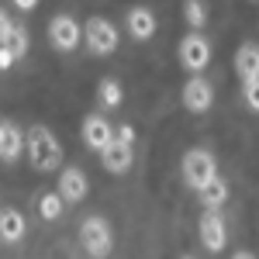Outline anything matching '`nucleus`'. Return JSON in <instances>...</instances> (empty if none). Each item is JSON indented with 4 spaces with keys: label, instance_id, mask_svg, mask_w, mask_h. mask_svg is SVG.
Returning <instances> with one entry per match:
<instances>
[{
    "label": "nucleus",
    "instance_id": "f257e3e1",
    "mask_svg": "<svg viewBox=\"0 0 259 259\" xmlns=\"http://www.w3.org/2000/svg\"><path fill=\"white\" fill-rule=\"evenodd\" d=\"M24 156L38 173H52L56 166H62V145L52 135V128L45 124H31L24 132Z\"/></svg>",
    "mask_w": 259,
    "mask_h": 259
},
{
    "label": "nucleus",
    "instance_id": "f03ea898",
    "mask_svg": "<svg viewBox=\"0 0 259 259\" xmlns=\"http://www.w3.org/2000/svg\"><path fill=\"white\" fill-rule=\"evenodd\" d=\"M132 162H135V128L132 124H121L118 132H114V139L107 142V149L100 152V166L118 177V173H128L132 169Z\"/></svg>",
    "mask_w": 259,
    "mask_h": 259
},
{
    "label": "nucleus",
    "instance_id": "7ed1b4c3",
    "mask_svg": "<svg viewBox=\"0 0 259 259\" xmlns=\"http://www.w3.org/2000/svg\"><path fill=\"white\" fill-rule=\"evenodd\" d=\"M80 245L90 259H107L111 249H114V232H111V221L100 218V214H90L83 218L80 225Z\"/></svg>",
    "mask_w": 259,
    "mask_h": 259
},
{
    "label": "nucleus",
    "instance_id": "20e7f679",
    "mask_svg": "<svg viewBox=\"0 0 259 259\" xmlns=\"http://www.w3.org/2000/svg\"><path fill=\"white\" fill-rule=\"evenodd\" d=\"M180 173L187 180V187L200 190L207 180L218 177V162H214V156H211L207 149H190V152L183 156V162H180Z\"/></svg>",
    "mask_w": 259,
    "mask_h": 259
},
{
    "label": "nucleus",
    "instance_id": "39448f33",
    "mask_svg": "<svg viewBox=\"0 0 259 259\" xmlns=\"http://www.w3.org/2000/svg\"><path fill=\"white\" fill-rule=\"evenodd\" d=\"M80 41H83V24L73 14H56L49 21V45L56 52H73V49H80Z\"/></svg>",
    "mask_w": 259,
    "mask_h": 259
},
{
    "label": "nucleus",
    "instance_id": "423d86ee",
    "mask_svg": "<svg viewBox=\"0 0 259 259\" xmlns=\"http://www.w3.org/2000/svg\"><path fill=\"white\" fill-rule=\"evenodd\" d=\"M83 41L94 56H111L118 49V28L107 18H90L83 24Z\"/></svg>",
    "mask_w": 259,
    "mask_h": 259
},
{
    "label": "nucleus",
    "instance_id": "0eeeda50",
    "mask_svg": "<svg viewBox=\"0 0 259 259\" xmlns=\"http://www.w3.org/2000/svg\"><path fill=\"white\" fill-rule=\"evenodd\" d=\"M180 66L187 69V73H204L207 69V62H211V45H207V38L204 35H197V31H190L187 38L180 41Z\"/></svg>",
    "mask_w": 259,
    "mask_h": 259
},
{
    "label": "nucleus",
    "instance_id": "6e6552de",
    "mask_svg": "<svg viewBox=\"0 0 259 259\" xmlns=\"http://www.w3.org/2000/svg\"><path fill=\"white\" fill-rule=\"evenodd\" d=\"M197 235H200V245H204L207 252H221L225 242H228L225 214H221V211H204V214H200V225H197Z\"/></svg>",
    "mask_w": 259,
    "mask_h": 259
},
{
    "label": "nucleus",
    "instance_id": "1a4fd4ad",
    "mask_svg": "<svg viewBox=\"0 0 259 259\" xmlns=\"http://www.w3.org/2000/svg\"><path fill=\"white\" fill-rule=\"evenodd\" d=\"M180 100H183V107L190 111V114H204V111H211V104H214V87L204 80V76H190V80L183 83V94H180Z\"/></svg>",
    "mask_w": 259,
    "mask_h": 259
},
{
    "label": "nucleus",
    "instance_id": "9d476101",
    "mask_svg": "<svg viewBox=\"0 0 259 259\" xmlns=\"http://www.w3.org/2000/svg\"><path fill=\"white\" fill-rule=\"evenodd\" d=\"M80 135H83V145H87L90 152H104V149H107V142L114 139V128L100 118V114H87V118H83Z\"/></svg>",
    "mask_w": 259,
    "mask_h": 259
},
{
    "label": "nucleus",
    "instance_id": "9b49d317",
    "mask_svg": "<svg viewBox=\"0 0 259 259\" xmlns=\"http://www.w3.org/2000/svg\"><path fill=\"white\" fill-rule=\"evenodd\" d=\"M59 194L66 204H80L90 194V180H87V173H83L80 166H66L59 173Z\"/></svg>",
    "mask_w": 259,
    "mask_h": 259
},
{
    "label": "nucleus",
    "instance_id": "f8f14e48",
    "mask_svg": "<svg viewBox=\"0 0 259 259\" xmlns=\"http://www.w3.org/2000/svg\"><path fill=\"white\" fill-rule=\"evenodd\" d=\"M24 156V132L11 121H0V162H14Z\"/></svg>",
    "mask_w": 259,
    "mask_h": 259
},
{
    "label": "nucleus",
    "instance_id": "ddd939ff",
    "mask_svg": "<svg viewBox=\"0 0 259 259\" xmlns=\"http://www.w3.org/2000/svg\"><path fill=\"white\" fill-rule=\"evenodd\" d=\"M124 28H128V35L135 41H149L156 35V14L149 7H132L128 18H124Z\"/></svg>",
    "mask_w": 259,
    "mask_h": 259
},
{
    "label": "nucleus",
    "instance_id": "4468645a",
    "mask_svg": "<svg viewBox=\"0 0 259 259\" xmlns=\"http://www.w3.org/2000/svg\"><path fill=\"white\" fill-rule=\"evenodd\" d=\"M24 232H28V221L18 207H0V242L14 245L24 239Z\"/></svg>",
    "mask_w": 259,
    "mask_h": 259
},
{
    "label": "nucleus",
    "instance_id": "2eb2a0df",
    "mask_svg": "<svg viewBox=\"0 0 259 259\" xmlns=\"http://www.w3.org/2000/svg\"><path fill=\"white\" fill-rule=\"evenodd\" d=\"M235 73L239 80H259V45L256 41H242L235 52Z\"/></svg>",
    "mask_w": 259,
    "mask_h": 259
},
{
    "label": "nucleus",
    "instance_id": "dca6fc26",
    "mask_svg": "<svg viewBox=\"0 0 259 259\" xmlns=\"http://www.w3.org/2000/svg\"><path fill=\"white\" fill-rule=\"evenodd\" d=\"M197 194H200V204H204V211H221V207H225V200H228V180H225V177L207 180V183L200 187Z\"/></svg>",
    "mask_w": 259,
    "mask_h": 259
},
{
    "label": "nucleus",
    "instance_id": "f3484780",
    "mask_svg": "<svg viewBox=\"0 0 259 259\" xmlns=\"http://www.w3.org/2000/svg\"><path fill=\"white\" fill-rule=\"evenodd\" d=\"M121 100H124V87L114 76H104L97 87V104L107 107V111H114V107H121Z\"/></svg>",
    "mask_w": 259,
    "mask_h": 259
},
{
    "label": "nucleus",
    "instance_id": "a211bd4d",
    "mask_svg": "<svg viewBox=\"0 0 259 259\" xmlns=\"http://www.w3.org/2000/svg\"><path fill=\"white\" fill-rule=\"evenodd\" d=\"M62 207H66V200H62L59 190H56V194H41L38 197V218L41 221H59Z\"/></svg>",
    "mask_w": 259,
    "mask_h": 259
},
{
    "label": "nucleus",
    "instance_id": "6ab92c4d",
    "mask_svg": "<svg viewBox=\"0 0 259 259\" xmlns=\"http://www.w3.org/2000/svg\"><path fill=\"white\" fill-rule=\"evenodd\" d=\"M0 45H7V49H11V52H14V56L21 59V56L28 52V45H31V38H28V28L14 21V24H11V31H7V38L0 41Z\"/></svg>",
    "mask_w": 259,
    "mask_h": 259
},
{
    "label": "nucleus",
    "instance_id": "aec40b11",
    "mask_svg": "<svg viewBox=\"0 0 259 259\" xmlns=\"http://www.w3.org/2000/svg\"><path fill=\"white\" fill-rule=\"evenodd\" d=\"M183 18L190 28H204L207 24V4L204 0H183Z\"/></svg>",
    "mask_w": 259,
    "mask_h": 259
},
{
    "label": "nucleus",
    "instance_id": "412c9836",
    "mask_svg": "<svg viewBox=\"0 0 259 259\" xmlns=\"http://www.w3.org/2000/svg\"><path fill=\"white\" fill-rule=\"evenodd\" d=\"M242 97H245V104H249L252 111H259V80H245L242 83Z\"/></svg>",
    "mask_w": 259,
    "mask_h": 259
},
{
    "label": "nucleus",
    "instance_id": "4be33fe9",
    "mask_svg": "<svg viewBox=\"0 0 259 259\" xmlns=\"http://www.w3.org/2000/svg\"><path fill=\"white\" fill-rule=\"evenodd\" d=\"M14 62H18V56H14L7 45H0V73H4V69H11Z\"/></svg>",
    "mask_w": 259,
    "mask_h": 259
},
{
    "label": "nucleus",
    "instance_id": "5701e85b",
    "mask_svg": "<svg viewBox=\"0 0 259 259\" xmlns=\"http://www.w3.org/2000/svg\"><path fill=\"white\" fill-rule=\"evenodd\" d=\"M11 24H14V21L7 18V11H0V41L7 38V31H11Z\"/></svg>",
    "mask_w": 259,
    "mask_h": 259
},
{
    "label": "nucleus",
    "instance_id": "b1692460",
    "mask_svg": "<svg viewBox=\"0 0 259 259\" xmlns=\"http://www.w3.org/2000/svg\"><path fill=\"white\" fill-rule=\"evenodd\" d=\"M18 11H31V7H38V0H11Z\"/></svg>",
    "mask_w": 259,
    "mask_h": 259
},
{
    "label": "nucleus",
    "instance_id": "393cba45",
    "mask_svg": "<svg viewBox=\"0 0 259 259\" xmlns=\"http://www.w3.org/2000/svg\"><path fill=\"white\" fill-rule=\"evenodd\" d=\"M232 259H256V256H252V252H245V249H242V252H235V256H232Z\"/></svg>",
    "mask_w": 259,
    "mask_h": 259
},
{
    "label": "nucleus",
    "instance_id": "a878e982",
    "mask_svg": "<svg viewBox=\"0 0 259 259\" xmlns=\"http://www.w3.org/2000/svg\"><path fill=\"white\" fill-rule=\"evenodd\" d=\"M180 259H197V256H180Z\"/></svg>",
    "mask_w": 259,
    "mask_h": 259
}]
</instances>
